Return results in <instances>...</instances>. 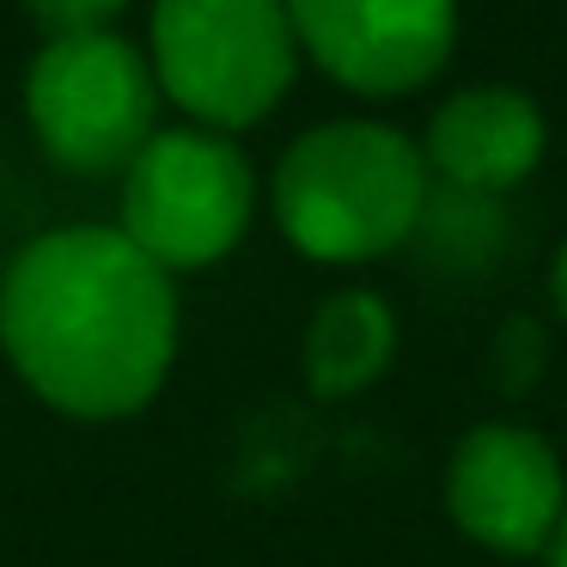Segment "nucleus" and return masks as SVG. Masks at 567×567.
<instances>
[{
  "label": "nucleus",
  "mask_w": 567,
  "mask_h": 567,
  "mask_svg": "<svg viewBox=\"0 0 567 567\" xmlns=\"http://www.w3.org/2000/svg\"><path fill=\"white\" fill-rule=\"evenodd\" d=\"M0 348L50 409L123 421L177 360V287L116 226H62L0 275Z\"/></svg>",
  "instance_id": "1"
},
{
  "label": "nucleus",
  "mask_w": 567,
  "mask_h": 567,
  "mask_svg": "<svg viewBox=\"0 0 567 567\" xmlns=\"http://www.w3.org/2000/svg\"><path fill=\"white\" fill-rule=\"evenodd\" d=\"M275 226L311 262H372L421 233L433 172L391 123H318L275 165Z\"/></svg>",
  "instance_id": "2"
},
{
  "label": "nucleus",
  "mask_w": 567,
  "mask_h": 567,
  "mask_svg": "<svg viewBox=\"0 0 567 567\" xmlns=\"http://www.w3.org/2000/svg\"><path fill=\"white\" fill-rule=\"evenodd\" d=\"M147 68L196 128L214 135L257 128L262 116H275L299 74L287 0H159Z\"/></svg>",
  "instance_id": "3"
},
{
  "label": "nucleus",
  "mask_w": 567,
  "mask_h": 567,
  "mask_svg": "<svg viewBox=\"0 0 567 567\" xmlns=\"http://www.w3.org/2000/svg\"><path fill=\"white\" fill-rule=\"evenodd\" d=\"M257 172L245 147L214 128H153V141L123 165L116 233L147 250L165 275L214 269L250 233Z\"/></svg>",
  "instance_id": "4"
},
{
  "label": "nucleus",
  "mask_w": 567,
  "mask_h": 567,
  "mask_svg": "<svg viewBox=\"0 0 567 567\" xmlns=\"http://www.w3.org/2000/svg\"><path fill=\"white\" fill-rule=\"evenodd\" d=\"M159 80L116 31L43 38L25 68V123L38 147L74 177H111L153 141Z\"/></svg>",
  "instance_id": "5"
},
{
  "label": "nucleus",
  "mask_w": 567,
  "mask_h": 567,
  "mask_svg": "<svg viewBox=\"0 0 567 567\" xmlns=\"http://www.w3.org/2000/svg\"><path fill=\"white\" fill-rule=\"evenodd\" d=\"M287 19L299 50L360 99L421 92L457 43V0H287Z\"/></svg>",
  "instance_id": "6"
},
{
  "label": "nucleus",
  "mask_w": 567,
  "mask_h": 567,
  "mask_svg": "<svg viewBox=\"0 0 567 567\" xmlns=\"http://www.w3.org/2000/svg\"><path fill=\"white\" fill-rule=\"evenodd\" d=\"M445 513L494 555H543L567 513V470L537 427L482 421L452 452Z\"/></svg>",
  "instance_id": "7"
},
{
  "label": "nucleus",
  "mask_w": 567,
  "mask_h": 567,
  "mask_svg": "<svg viewBox=\"0 0 567 567\" xmlns=\"http://www.w3.org/2000/svg\"><path fill=\"white\" fill-rule=\"evenodd\" d=\"M549 123L537 99L518 86H464L433 111L421 159L445 189L464 196H506L543 165Z\"/></svg>",
  "instance_id": "8"
},
{
  "label": "nucleus",
  "mask_w": 567,
  "mask_h": 567,
  "mask_svg": "<svg viewBox=\"0 0 567 567\" xmlns=\"http://www.w3.org/2000/svg\"><path fill=\"white\" fill-rule=\"evenodd\" d=\"M391 354H396V318L367 287H342V293H330L311 311L306 384L323 403H342V396H360L367 384H379Z\"/></svg>",
  "instance_id": "9"
},
{
  "label": "nucleus",
  "mask_w": 567,
  "mask_h": 567,
  "mask_svg": "<svg viewBox=\"0 0 567 567\" xmlns=\"http://www.w3.org/2000/svg\"><path fill=\"white\" fill-rule=\"evenodd\" d=\"M128 0H25L31 25L43 38H86V31H111L123 19Z\"/></svg>",
  "instance_id": "10"
},
{
  "label": "nucleus",
  "mask_w": 567,
  "mask_h": 567,
  "mask_svg": "<svg viewBox=\"0 0 567 567\" xmlns=\"http://www.w3.org/2000/svg\"><path fill=\"white\" fill-rule=\"evenodd\" d=\"M494 367L506 372V391H518V384H530V372L543 367V336L530 330V318H513L506 323V336L494 342Z\"/></svg>",
  "instance_id": "11"
},
{
  "label": "nucleus",
  "mask_w": 567,
  "mask_h": 567,
  "mask_svg": "<svg viewBox=\"0 0 567 567\" xmlns=\"http://www.w3.org/2000/svg\"><path fill=\"white\" fill-rule=\"evenodd\" d=\"M549 293H555V311L567 318V245L555 250V269H549Z\"/></svg>",
  "instance_id": "12"
},
{
  "label": "nucleus",
  "mask_w": 567,
  "mask_h": 567,
  "mask_svg": "<svg viewBox=\"0 0 567 567\" xmlns=\"http://www.w3.org/2000/svg\"><path fill=\"white\" fill-rule=\"evenodd\" d=\"M549 567H567V513H561V525H555V537H549Z\"/></svg>",
  "instance_id": "13"
}]
</instances>
